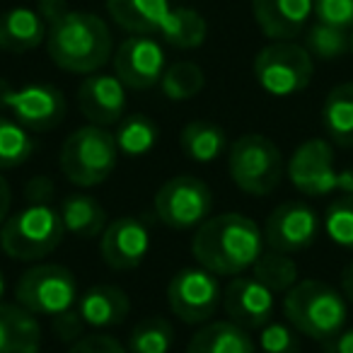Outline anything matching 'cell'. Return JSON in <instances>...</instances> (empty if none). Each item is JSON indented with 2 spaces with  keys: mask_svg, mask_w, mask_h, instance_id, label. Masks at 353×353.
I'll use <instances>...</instances> for the list:
<instances>
[{
  "mask_svg": "<svg viewBox=\"0 0 353 353\" xmlns=\"http://www.w3.org/2000/svg\"><path fill=\"white\" fill-rule=\"evenodd\" d=\"M264 232L242 213H223L208 218L192 237V254L216 276H242L264 252Z\"/></svg>",
  "mask_w": 353,
  "mask_h": 353,
  "instance_id": "cell-1",
  "label": "cell"
},
{
  "mask_svg": "<svg viewBox=\"0 0 353 353\" xmlns=\"http://www.w3.org/2000/svg\"><path fill=\"white\" fill-rule=\"evenodd\" d=\"M46 51L65 73L92 75L112 61V32L92 12L68 10L46 25Z\"/></svg>",
  "mask_w": 353,
  "mask_h": 353,
  "instance_id": "cell-2",
  "label": "cell"
},
{
  "mask_svg": "<svg viewBox=\"0 0 353 353\" xmlns=\"http://www.w3.org/2000/svg\"><path fill=\"white\" fill-rule=\"evenodd\" d=\"M283 314L298 334L329 343L346 327L348 307L343 293L322 281H298L283 298Z\"/></svg>",
  "mask_w": 353,
  "mask_h": 353,
  "instance_id": "cell-3",
  "label": "cell"
},
{
  "mask_svg": "<svg viewBox=\"0 0 353 353\" xmlns=\"http://www.w3.org/2000/svg\"><path fill=\"white\" fill-rule=\"evenodd\" d=\"M61 211L49 201L27 203L0 228V250L17 261H39L63 242Z\"/></svg>",
  "mask_w": 353,
  "mask_h": 353,
  "instance_id": "cell-4",
  "label": "cell"
},
{
  "mask_svg": "<svg viewBox=\"0 0 353 353\" xmlns=\"http://www.w3.org/2000/svg\"><path fill=\"white\" fill-rule=\"evenodd\" d=\"M117 138L104 126L94 123L75 128L61 148V172L70 184L80 189L107 182L117 170Z\"/></svg>",
  "mask_w": 353,
  "mask_h": 353,
  "instance_id": "cell-5",
  "label": "cell"
},
{
  "mask_svg": "<svg viewBox=\"0 0 353 353\" xmlns=\"http://www.w3.org/2000/svg\"><path fill=\"white\" fill-rule=\"evenodd\" d=\"M228 172L237 189L252 196H266L283 179V152L271 138L261 133H245L235 138L228 150Z\"/></svg>",
  "mask_w": 353,
  "mask_h": 353,
  "instance_id": "cell-6",
  "label": "cell"
},
{
  "mask_svg": "<svg viewBox=\"0 0 353 353\" xmlns=\"http://www.w3.org/2000/svg\"><path fill=\"white\" fill-rule=\"evenodd\" d=\"M17 305L41 317H61L78 305V281L61 264H37L20 276L15 285Z\"/></svg>",
  "mask_w": 353,
  "mask_h": 353,
  "instance_id": "cell-7",
  "label": "cell"
},
{
  "mask_svg": "<svg viewBox=\"0 0 353 353\" xmlns=\"http://www.w3.org/2000/svg\"><path fill=\"white\" fill-rule=\"evenodd\" d=\"M314 59L303 44L274 41L254 56V78L264 92L274 97L298 94L312 83Z\"/></svg>",
  "mask_w": 353,
  "mask_h": 353,
  "instance_id": "cell-8",
  "label": "cell"
},
{
  "mask_svg": "<svg viewBox=\"0 0 353 353\" xmlns=\"http://www.w3.org/2000/svg\"><path fill=\"white\" fill-rule=\"evenodd\" d=\"M0 112H10L27 131L44 133L63 123L68 104L63 92L54 85L34 83L12 88L6 78H0Z\"/></svg>",
  "mask_w": 353,
  "mask_h": 353,
  "instance_id": "cell-9",
  "label": "cell"
},
{
  "mask_svg": "<svg viewBox=\"0 0 353 353\" xmlns=\"http://www.w3.org/2000/svg\"><path fill=\"white\" fill-rule=\"evenodd\" d=\"M213 192L189 174L172 176L155 194V216L172 230H192L211 218Z\"/></svg>",
  "mask_w": 353,
  "mask_h": 353,
  "instance_id": "cell-10",
  "label": "cell"
},
{
  "mask_svg": "<svg viewBox=\"0 0 353 353\" xmlns=\"http://www.w3.org/2000/svg\"><path fill=\"white\" fill-rule=\"evenodd\" d=\"M223 303L218 276L203 266H187L172 276L167 285V305L184 324H206Z\"/></svg>",
  "mask_w": 353,
  "mask_h": 353,
  "instance_id": "cell-11",
  "label": "cell"
},
{
  "mask_svg": "<svg viewBox=\"0 0 353 353\" xmlns=\"http://www.w3.org/2000/svg\"><path fill=\"white\" fill-rule=\"evenodd\" d=\"M288 179L305 196H327L343 187V174L334 167L332 143L312 138L295 148L288 160Z\"/></svg>",
  "mask_w": 353,
  "mask_h": 353,
  "instance_id": "cell-12",
  "label": "cell"
},
{
  "mask_svg": "<svg viewBox=\"0 0 353 353\" xmlns=\"http://www.w3.org/2000/svg\"><path fill=\"white\" fill-rule=\"evenodd\" d=\"M167 70V56L152 37H128L114 51V75L126 90H150L160 85Z\"/></svg>",
  "mask_w": 353,
  "mask_h": 353,
  "instance_id": "cell-13",
  "label": "cell"
},
{
  "mask_svg": "<svg viewBox=\"0 0 353 353\" xmlns=\"http://www.w3.org/2000/svg\"><path fill=\"white\" fill-rule=\"evenodd\" d=\"M319 218L307 203L285 201L271 211L264 225V240L271 250L295 254L303 252L317 240Z\"/></svg>",
  "mask_w": 353,
  "mask_h": 353,
  "instance_id": "cell-14",
  "label": "cell"
},
{
  "mask_svg": "<svg viewBox=\"0 0 353 353\" xmlns=\"http://www.w3.org/2000/svg\"><path fill=\"white\" fill-rule=\"evenodd\" d=\"M99 252L109 269L131 271L143 264L150 252V232L141 218L123 216L109 223L99 240Z\"/></svg>",
  "mask_w": 353,
  "mask_h": 353,
  "instance_id": "cell-15",
  "label": "cell"
},
{
  "mask_svg": "<svg viewBox=\"0 0 353 353\" xmlns=\"http://www.w3.org/2000/svg\"><path fill=\"white\" fill-rule=\"evenodd\" d=\"M221 305L230 322L245 329H261L274 314V293L254 276H235L223 288Z\"/></svg>",
  "mask_w": 353,
  "mask_h": 353,
  "instance_id": "cell-16",
  "label": "cell"
},
{
  "mask_svg": "<svg viewBox=\"0 0 353 353\" xmlns=\"http://www.w3.org/2000/svg\"><path fill=\"white\" fill-rule=\"evenodd\" d=\"M78 107L94 126H114L126 117V85L117 75H88L78 88Z\"/></svg>",
  "mask_w": 353,
  "mask_h": 353,
  "instance_id": "cell-17",
  "label": "cell"
},
{
  "mask_svg": "<svg viewBox=\"0 0 353 353\" xmlns=\"http://www.w3.org/2000/svg\"><path fill=\"white\" fill-rule=\"evenodd\" d=\"M252 15L261 34L274 41H293L314 15L312 0H252Z\"/></svg>",
  "mask_w": 353,
  "mask_h": 353,
  "instance_id": "cell-18",
  "label": "cell"
},
{
  "mask_svg": "<svg viewBox=\"0 0 353 353\" xmlns=\"http://www.w3.org/2000/svg\"><path fill=\"white\" fill-rule=\"evenodd\" d=\"M170 10V0H107L112 22L131 37L160 34Z\"/></svg>",
  "mask_w": 353,
  "mask_h": 353,
  "instance_id": "cell-19",
  "label": "cell"
},
{
  "mask_svg": "<svg viewBox=\"0 0 353 353\" xmlns=\"http://www.w3.org/2000/svg\"><path fill=\"white\" fill-rule=\"evenodd\" d=\"M128 312H131V300L119 285H92L78 298V314L85 327H119L128 317Z\"/></svg>",
  "mask_w": 353,
  "mask_h": 353,
  "instance_id": "cell-20",
  "label": "cell"
},
{
  "mask_svg": "<svg viewBox=\"0 0 353 353\" xmlns=\"http://www.w3.org/2000/svg\"><path fill=\"white\" fill-rule=\"evenodd\" d=\"M46 44V22L39 10L10 8L0 15V49L8 54H27Z\"/></svg>",
  "mask_w": 353,
  "mask_h": 353,
  "instance_id": "cell-21",
  "label": "cell"
},
{
  "mask_svg": "<svg viewBox=\"0 0 353 353\" xmlns=\"http://www.w3.org/2000/svg\"><path fill=\"white\" fill-rule=\"evenodd\" d=\"M41 327L22 305L0 303V353H39Z\"/></svg>",
  "mask_w": 353,
  "mask_h": 353,
  "instance_id": "cell-22",
  "label": "cell"
},
{
  "mask_svg": "<svg viewBox=\"0 0 353 353\" xmlns=\"http://www.w3.org/2000/svg\"><path fill=\"white\" fill-rule=\"evenodd\" d=\"M61 221L65 235H75L80 240H94L107 230V211L90 194H68L61 201Z\"/></svg>",
  "mask_w": 353,
  "mask_h": 353,
  "instance_id": "cell-23",
  "label": "cell"
},
{
  "mask_svg": "<svg viewBox=\"0 0 353 353\" xmlns=\"http://www.w3.org/2000/svg\"><path fill=\"white\" fill-rule=\"evenodd\" d=\"M187 353H254V341L245 327L230 319L206 322L192 336Z\"/></svg>",
  "mask_w": 353,
  "mask_h": 353,
  "instance_id": "cell-24",
  "label": "cell"
},
{
  "mask_svg": "<svg viewBox=\"0 0 353 353\" xmlns=\"http://www.w3.org/2000/svg\"><path fill=\"white\" fill-rule=\"evenodd\" d=\"M322 123L334 145L353 148V83L329 90L322 107Z\"/></svg>",
  "mask_w": 353,
  "mask_h": 353,
  "instance_id": "cell-25",
  "label": "cell"
},
{
  "mask_svg": "<svg viewBox=\"0 0 353 353\" xmlns=\"http://www.w3.org/2000/svg\"><path fill=\"white\" fill-rule=\"evenodd\" d=\"M179 145L182 152L194 162H216L218 157L225 155L228 150V136L218 123L213 121H192L179 133Z\"/></svg>",
  "mask_w": 353,
  "mask_h": 353,
  "instance_id": "cell-26",
  "label": "cell"
},
{
  "mask_svg": "<svg viewBox=\"0 0 353 353\" xmlns=\"http://www.w3.org/2000/svg\"><path fill=\"white\" fill-rule=\"evenodd\" d=\"M157 37H162V41H167L174 49H199L208 37V25L199 10L176 6L170 10Z\"/></svg>",
  "mask_w": 353,
  "mask_h": 353,
  "instance_id": "cell-27",
  "label": "cell"
},
{
  "mask_svg": "<svg viewBox=\"0 0 353 353\" xmlns=\"http://www.w3.org/2000/svg\"><path fill=\"white\" fill-rule=\"evenodd\" d=\"M252 276L266 285L271 293H288L298 283V264L290 259V254L276 250H264L259 259L252 266Z\"/></svg>",
  "mask_w": 353,
  "mask_h": 353,
  "instance_id": "cell-28",
  "label": "cell"
},
{
  "mask_svg": "<svg viewBox=\"0 0 353 353\" xmlns=\"http://www.w3.org/2000/svg\"><path fill=\"white\" fill-rule=\"evenodd\" d=\"M117 148L126 157H143L157 145V126L145 114H128L117 123Z\"/></svg>",
  "mask_w": 353,
  "mask_h": 353,
  "instance_id": "cell-29",
  "label": "cell"
},
{
  "mask_svg": "<svg viewBox=\"0 0 353 353\" xmlns=\"http://www.w3.org/2000/svg\"><path fill=\"white\" fill-rule=\"evenodd\" d=\"M34 138L32 131L15 121L10 117L0 114V170H15L22 167L34 155Z\"/></svg>",
  "mask_w": 353,
  "mask_h": 353,
  "instance_id": "cell-30",
  "label": "cell"
},
{
  "mask_svg": "<svg viewBox=\"0 0 353 353\" xmlns=\"http://www.w3.org/2000/svg\"><path fill=\"white\" fill-rule=\"evenodd\" d=\"M303 46L310 51L312 59H319V61L341 59L343 54L351 51V32L314 20L312 25L305 30V44Z\"/></svg>",
  "mask_w": 353,
  "mask_h": 353,
  "instance_id": "cell-31",
  "label": "cell"
},
{
  "mask_svg": "<svg viewBox=\"0 0 353 353\" xmlns=\"http://www.w3.org/2000/svg\"><path fill=\"white\" fill-rule=\"evenodd\" d=\"M206 75L192 61H176V63L167 65L165 75L160 80L162 94L172 102H187V99L196 97L203 90Z\"/></svg>",
  "mask_w": 353,
  "mask_h": 353,
  "instance_id": "cell-32",
  "label": "cell"
},
{
  "mask_svg": "<svg viewBox=\"0 0 353 353\" xmlns=\"http://www.w3.org/2000/svg\"><path fill=\"white\" fill-rule=\"evenodd\" d=\"M174 343V329L167 319L150 317L136 324L128 336V351L131 353H170Z\"/></svg>",
  "mask_w": 353,
  "mask_h": 353,
  "instance_id": "cell-33",
  "label": "cell"
},
{
  "mask_svg": "<svg viewBox=\"0 0 353 353\" xmlns=\"http://www.w3.org/2000/svg\"><path fill=\"white\" fill-rule=\"evenodd\" d=\"M324 230L334 245L353 252V194L329 203L324 213Z\"/></svg>",
  "mask_w": 353,
  "mask_h": 353,
  "instance_id": "cell-34",
  "label": "cell"
},
{
  "mask_svg": "<svg viewBox=\"0 0 353 353\" xmlns=\"http://www.w3.org/2000/svg\"><path fill=\"white\" fill-rule=\"evenodd\" d=\"M261 353H300V339L290 324L269 322L259 332Z\"/></svg>",
  "mask_w": 353,
  "mask_h": 353,
  "instance_id": "cell-35",
  "label": "cell"
},
{
  "mask_svg": "<svg viewBox=\"0 0 353 353\" xmlns=\"http://www.w3.org/2000/svg\"><path fill=\"white\" fill-rule=\"evenodd\" d=\"M314 17L324 25L353 30V0H312Z\"/></svg>",
  "mask_w": 353,
  "mask_h": 353,
  "instance_id": "cell-36",
  "label": "cell"
},
{
  "mask_svg": "<svg viewBox=\"0 0 353 353\" xmlns=\"http://www.w3.org/2000/svg\"><path fill=\"white\" fill-rule=\"evenodd\" d=\"M68 353H126V348L109 334H88V336H80Z\"/></svg>",
  "mask_w": 353,
  "mask_h": 353,
  "instance_id": "cell-37",
  "label": "cell"
},
{
  "mask_svg": "<svg viewBox=\"0 0 353 353\" xmlns=\"http://www.w3.org/2000/svg\"><path fill=\"white\" fill-rule=\"evenodd\" d=\"M51 194H54V184H51L49 176H37L34 182H30V187H27V199H30V203L49 201Z\"/></svg>",
  "mask_w": 353,
  "mask_h": 353,
  "instance_id": "cell-38",
  "label": "cell"
},
{
  "mask_svg": "<svg viewBox=\"0 0 353 353\" xmlns=\"http://www.w3.org/2000/svg\"><path fill=\"white\" fill-rule=\"evenodd\" d=\"M65 12H68V3L65 0H39V15L44 17L46 25L59 20Z\"/></svg>",
  "mask_w": 353,
  "mask_h": 353,
  "instance_id": "cell-39",
  "label": "cell"
},
{
  "mask_svg": "<svg viewBox=\"0 0 353 353\" xmlns=\"http://www.w3.org/2000/svg\"><path fill=\"white\" fill-rule=\"evenodd\" d=\"M324 348H327V353H353V327L343 329L336 339L324 343Z\"/></svg>",
  "mask_w": 353,
  "mask_h": 353,
  "instance_id": "cell-40",
  "label": "cell"
},
{
  "mask_svg": "<svg viewBox=\"0 0 353 353\" xmlns=\"http://www.w3.org/2000/svg\"><path fill=\"white\" fill-rule=\"evenodd\" d=\"M10 206H12V192L10 184L3 174H0V228L6 225V221L10 218Z\"/></svg>",
  "mask_w": 353,
  "mask_h": 353,
  "instance_id": "cell-41",
  "label": "cell"
},
{
  "mask_svg": "<svg viewBox=\"0 0 353 353\" xmlns=\"http://www.w3.org/2000/svg\"><path fill=\"white\" fill-rule=\"evenodd\" d=\"M341 293L348 303H353V261L343 269V274H341Z\"/></svg>",
  "mask_w": 353,
  "mask_h": 353,
  "instance_id": "cell-42",
  "label": "cell"
},
{
  "mask_svg": "<svg viewBox=\"0 0 353 353\" xmlns=\"http://www.w3.org/2000/svg\"><path fill=\"white\" fill-rule=\"evenodd\" d=\"M3 293H6V279H3V274H0V298H3Z\"/></svg>",
  "mask_w": 353,
  "mask_h": 353,
  "instance_id": "cell-43",
  "label": "cell"
},
{
  "mask_svg": "<svg viewBox=\"0 0 353 353\" xmlns=\"http://www.w3.org/2000/svg\"><path fill=\"white\" fill-rule=\"evenodd\" d=\"M351 54H353V30H351Z\"/></svg>",
  "mask_w": 353,
  "mask_h": 353,
  "instance_id": "cell-44",
  "label": "cell"
}]
</instances>
